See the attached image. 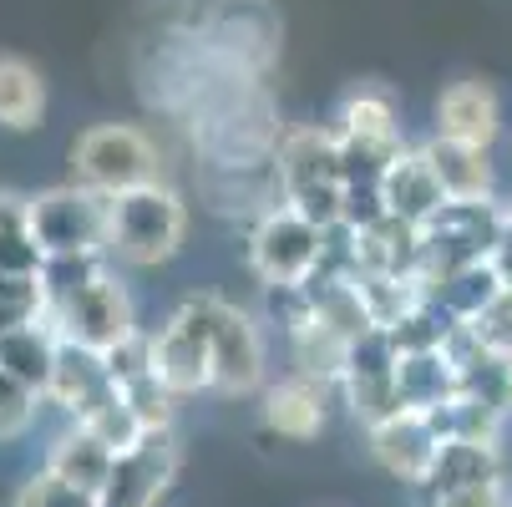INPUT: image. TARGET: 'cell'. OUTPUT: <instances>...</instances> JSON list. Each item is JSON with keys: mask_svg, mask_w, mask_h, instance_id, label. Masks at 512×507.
<instances>
[{"mask_svg": "<svg viewBox=\"0 0 512 507\" xmlns=\"http://www.w3.org/2000/svg\"><path fill=\"white\" fill-rule=\"evenodd\" d=\"M173 320L188 325L193 335H203V345H208V391L249 396L264 386V335L239 305L203 289V295H188L173 310Z\"/></svg>", "mask_w": 512, "mask_h": 507, "instance_id": "obj_1", "label": "cell"}, {"mask_svg": "<svg viewBox=\"0 0 512 507\" xmlns=\"http://www.w3.org/2000/svg\"><path fill=\"white\" fill-rule=\"evenodd\" d=\"M274 198L295 208L315 229L340 219V168H335V132L330 127H284L274 142Z\"/></svg>", "mask_w": 512, "mask_h": 507, "instance_id": "obj_2", "label": "cell"}, {"mask_svg": "<svg viewBox=\"0 0 512 507\" xmlns=\"http://www.w3.org/2000/svg\"><path fill=\"white\" fill-rule=\"evenodd\" d=\"M188 234V203L168 183H142L107 198V254L122 264L153 269L183 249Z\"/></svg>", "mask_w": 512, "mask_h": 507, "instance_id": "obj_3", "label": "cell"}, {"mask_svg": "<svg viewBox=\"0 0 512 507\" xmlns=\"http://www.w3.org/2000/svg\"><path fill=\"white\" fill-rule=\"evenodd\" d=\"M71 183L102 198L158 183V142L132 122H97L71 142Z\"/></svg>", "mask_w": 512, "mask_h": 507, "instance_id": "obj_4", "label": "cell"}, {"mask_svg": "<svg viewBox=\"0 0 512 507\" xmlns=\"http://www.w3.org/2000/svg\"><path fill=\"white\" fill-rule=\"evenodd\" d=\"M26 234L41 254H77V249H107V198L61 183L36 198H26Z\"/></svg>", "mask_w": 512, "mask_h": 507, "instance_id": "obj_5", "label": "cell"}, {"mask_svg": "<svg viewBox=\"0 0 512 507\" xmlns=\"http://www.w3.org/2000/svg\"><path fill=\"white\" fill-rule=\"evenodd\" d=\"M178 477V437L173 426L163 431H142V437L112 457L107 482L97 492V507H158L163 492Z\"/></svg>", "mask_w": 512, "mask_h": 507, "instance_id": "obj_6", "label": "cell"}, {"mask_svg": "<svg viewBox=\"0 0 512 507\" xmlns=\"http://www.w3.org/2000/svg\"><path fill=\"white\" fill-rule=\"evenodd\" d=\"M46 320L56 325V335L77 340L87 350H107V345H117L122 335L137 330L132 300L117 284V274H97L92 284H82L77 295H66L61 305H46Z\"/></svg>", "mask_w": 512, "mask_h": 507, "instance_id": "obj_7", "label": "cell"}, {"mask_svg": "<svg viewBox=\"0 0 512 507\" xmlns=\"http://www.w3.org/2000/svg\"><path fill=\"white\" fill-rule=\"evenodd\" d=\"M340 391H345V401H350V416H355L365 431L401 411V396H396V350H391L386 330L371 325L365 335L350 340Z\"/></svg>", "mask_w": 512, "mask_h": 507, "instance_id": "obj_8", "label": "cell"}, {"mask_svg": "<svg viewBox=\"0 0 512 507\" xmlns=\"http://www.w3.org/2000/svg\"><path fill=\"white\" fill-rule=\"evenodd\" d=\"M315 249H320V229L284 203H269L249 234V264L264 284L305 279L315 264Z\"/></svg>", "mask_w": 512, "mask_h": 507, "instance_id": "obj_9", "label": "cell"}, {"mask_svg": "<svg viewBox=\"0 0 512 507\" xmlns=\"http://www.w3.org/2000/svg\"><path fill=\"white\" fill-rule=\"evenodd\" d=\"M482 482H502V452L497 442H442L431 457V467L411 482L416 502L431 507L436 497L462 492V487H482Z\"/></svg>", "mask_w": 512, "mask_h": 507, "instance_id": "obj_10", "label": "cell"}, {"mask_svg": "<svg viewBox=\"0 0 512 507\" xmlns=\"http://www.w3.org/2000/svg\"><path fill=\"white\" fill-rule=\"evenodd\" d=\"M502 132V102L487 82L462 77L436 97V137L452 142H472V148H492Z\"/></svg>", "mask_w": 512, "mask_h": 507, "instance_id": "obj_11", "label": "cell"}, {"mask_svg": "<svg viewBox=\"0 0 512 507\" xmlns=\"http://www.w3.org/2000/svg\"><path fill=\"white\" fill-rule=\"evenodd\" d=\"M416 153L431 168L442 198H452V203L492 198V158H487V148H472V142H452V137H436L431 132Z\"/></svg>", "mask_w": 512, "mask_h": 507, "instance_id": "obj_12", "label": "cell"}, {"mask_svg": "<svg viewBox=\"0 0 512 507\" xmlns=\"http://www.w3.org/2000/svg\"><path fill=\"white\" fill-rule=\"evenodd\" d=\"M436 431L426 426V416L421 411H396V416H386L381 426H371V452H376V462L391 472V477H401L406 487L431 467V457H436Z\"/></svg>", "mask_w": 512, "mask_h": 507, "instance_id": "obj_13", "label": "cell"}, {"mask_svg": "<svg viewBox=\"0 0 512 507\" xmlns=\"http://www.w3.org/2000/svg\"><path fill=\"white\" fill-rule=\"evenodd\" d=\"M325 401H330V386L310 376H289L264 391V426L289 442H315L325 431Z\"/></svg>", "mask_w": 512, "mask_h": 507, "instance_id": "obj_14", "label": "cell"}, {"mask_svg": "<svg viewBox=\"0 0 512 507\" xmlns=\"http://www.w3.org/2000/svg\"><path fill=\"white\" fill-rule=\"evenodd\" d=\"M381 203H386L391 219L421 229L447 198H442V188H436L431 168L421 163V153H416V148H401V153L386 163V173H381Z\"/></svg>", "mask_w": 512, "mask_h": 507, "instance_id": "obj_15", "label": "cell"}, {"mask_svg": "<svg viewBox=\"0 0 512 507\" xmlns=\"http://www.w3.org/2000/svg\"><path fill=\"white\" fill-rule=\"evenodd\" d=\"M153 376L158 386H168L173 396H198L208 391V345L203 335H193L188 325L168 320L153 335Z\"/></svg>", "mask_w": 512, "mask_h": 507, "instance_id": "obj_16", "label": "cell"}, {"mask_svg": "<svg viewBox=\"0 0 512 507\" xmlns=\"http://www.w3.org/2000/svg\"><path fill=\"white\" fill-rule=\"evenodd\" d=\"M102 381H107V376H102V350H87V345H77V340L61 335V340H56V355H51V376H46L41 401H51V406H61V411L71 416Z\"/></svg>", "mask_w": 512, "mask_h": 507, "instance_id": "obj_17", "label": "cell"}, {"mask_svg": "<svg viewBox=\"0 0 512 507\" xmlns=\"http://www.w3.org/2000/svg\"><path fill=\"white\" fill-rule=\"evenodd\" d=\"M56 325L41 315L36 325H21V330H6L0 335V376L21 381L26 391H46V376H51V355H56Z\"/></svg>", "mask_w": 512, "mask_h": 507, "instance_id": "obj_18", "label": "cell"}, {"mask_svg": "<svg viewBox=\"0 0 512 507\" xmlns=\"http://www.w3.org/2000/svg\"><path fill=\"white\" fill-rule=\"evenodd\" d=\"M396 396L401 411H431L457 396V366L442 350H416V355H396Z\"/></svg>", "mask_w": 512, "mask_h": 507, "instance_id": "obj_19", "label": "cell"}, {"mask_svg": "<svg viewBox=\"0 0 512 507\" xmlns=\"http://www.w3.org/2000/svg\"><path fill=\"white\" fill-rule=\"evenodd\" d=\"M107 467H112V452L92 437L87 426L71 421V431H61V437L51 442V457H46V472L61 477L66 487H82V492H102L107 482Z\"/></svg>", "mask_w": 512, "mask_h": 507, "instance_id": "obj_20", "label": "cell"}, {"mask_svg": "<svg viewBox=\"0 0 512 507\" xmlns=\"http://www.w3.org/2000/svg\"><path fill=\"white\" fill-rule=\"evenodd\" d=\"M46 117V82L26 56H0V127L31 132Z\"/></svg>", "mask_w": 512, "mask_h": 507, "instance_id": "obj_21", "label": "cell"}, {"mask_svg": "<svg viewBox=\"0 0 512 507\" xmlns=\"http://www.w3.org/2000/svg\"><path fill=\"white\" fill-rule=\"evenodd\" d=\"M335 132H340V137H371V142L401 137L391 92H381V87H371V82H360L355 92H345L340 117H335Z\"/></svg>", "mask_w": 512, "mask_h": 507, "instance_id": "obj_22", "label": "cell"}, {"mask_svg": "<svg viewBox=\"0 0 512 507\" xmlns=\"http://www.w3.org/2000/svg\"><path fill=\"white\" fill-rule=\"evenodd\" d=\"M502 289V274L492 269V259H477V264H462V269H452L447 279H436L431 284V295L426 300H436L452 320H472L492 295Z\"/></svg>", "mask_w": 512, "mask_h": 507, "instance_id": "obj_23", "label": "cell"}, {"mask_svg": "<svg viewBox=\"0 0 512 507\" xmlns=\"http://www.w3.org/2000/svg\"><path fill=\"white\" fill-rule=\"evenodd\" d=\"M355 295L365 305V320H371L376 330H391L406 310H416L426 300V289L416 279H396V274H355Z\"/></svg>", "mask_w": 512, "mask_h": 507, "instance_id": "obj_24", "label": "cell"}, {"mask_svg": "<svg viewBox=\"0 0 512 507\" xmlns=\"http://www.w3.org/2000/svg\"><path fill=\"white\" fill-rule=\"evenodd\" d=\"M295 340V376H310V381H320V386H340V376H345V350H350V340L340 335V330H330V325H320V320H310L300 335H289Z\"/></svg>", "mask_w": 512, "mask_h": 507, "instance_id": "obj_25", "label": "cell"}, {"mask_svg": "<svg viewBox=\"0 0 512 507\" xmlns=\"http://www.w3.org/2000/svg\"><path fill=\"white\" fill-rule=\"evenodd\" d=\"M107 274V249H77V254H46L36 279L46 289V305H61L66 295H77L82 284Z\"/></svg>", "mask_w": 512, "mask_h": 507, "instance_id": "obj_26", "label": "cell"}, {"mask_svg": "<svg viewBox=\"0 0 512 507\" xmlns=\"http://www.w3.org/2000/svg\"><path fill=\"white\" fill-rule=\"evenodd\" d=\"M457 320L436 305V300H421L416 310H406L391 330H386V340H391V350L396 355H416V350H442V340H447V330H452Z\"/></svg>", "mask_w": 512, "mask_h": 507, "instance_id": "obj_27", "label": "cell"}, {"mask_svg": "<svg viewBox=\"0 0 512 507\" xmlns=\"http://www.w3.org/2000/svg\"><path fill=\"white\" fill-rule=\"evenodd\" d=\"M46 315V289L36 274H0V335L36 325Z\"/></svg>", "mask_w": 512, "mask_h": 507, "instance_id": "obj_28", "label": "cell"}, {"mask_svg": "<svg viewBox=\"0 0 512 507\" xmlns=\"http://www.w3.org/2000/svg\"><path fill=\"white\" fill-rule=\"evenodd\" d=\"M77 426H87L92 431V437L117 457V452H127L137 437H142V426H137V416L127 411V401H122V391H112L102 406H92L87 416H77Z\"/></svg>", "mask_w": 512, "mask_h": 507, "instance_id": "obj_29", "label": "cell"}, {"mask_svg": "<svg viewBox=\"0 0 512 507\" xmlns=\"http://www.w3.org/2000/svg\"><path fill=\"white\" fill-rule=\"evenodd\" d=\"M102 376L122 391L127 381H137V376H153V335L148 330H132V335H122L117 345H107L102 350Z\"/></svg>", "mask_w": 512, "mask_h": 507, "instance_id": "obj_30", "label": "cell"}, {"mask_svg": "<svg viewBox=\"0 0 512 507\" xmlns=\"http://www.w3.org/2000/svg\"><path fill=\"white\" fill-rule=\"evenodd\" d=\"M122 401H127V411L137 416L142 431H163V426H173V406H178V396H173L168 386H158V376H137V381H127V386H122Z\"/></svg>", "mask_w": 512, "mask_h": 507, "instance_id": "obj_31", "label": "cell"}, {"mask_svg": "<svg viewBox=\"0 0 512 507\" xmlns=\"http://www.w3.org/2000/svg\"><path fill=\"white\" fill-rule=\"evenodd\" d=\"M264 315L269 325H279L284 335H300L310 320H315V305L305 295L300 279H284V284H264Z\"/></svg>", "mask_w": 512, "mask_h": 507, "instance_id": "obj_32", "label": "cell"}, {"mask_svg": "<svg viewBox=\"0 0 512 507\" xmlns=\"http://www.w3.org/2000/svg\"><path fill=\"white\" fill-rule=\"evenodd\" d=\"M462 325L477 335V345L512 355V284H502L497 295H492V300H487L472 320H462Z\"/></svg>", "mask_w": 512, "mask_h": 507, "instance_id": "obj_33", "label": "cell"}, {"mask_svg": "<svg viewBox=\"0 0 512 507\" xmlns=\"http://www.w3.org/2000/svg\"><path fill=\"white\" fill-rule=\"evenodd\" d=\"M11 507H97V497L92 492H82V487H66L61 477H51L46 467L16 492V502Z\"/></svg>", "mask_w": 512, "mask_h": 507, "instance_id": "obj_34", "label": "cell"}, {"mask_svg": "<svg viewBox=\"0 0 512 507\" xmlns=\"http://www.w3.org/2000/svg\"><path fill=\"white\" fill-rule=\"evenodd\" d=\"M36 406H41L36 391H26V386L11 381V376H0V442L26 437L31 421H36Z\"/></svg>", "mask_w": 512, "mask_h": 507, "instance_id": "obj_35", "label": "cell"}, {"mask_svg": "<svg viewBox=\"0 0 512 507\" xmlns=\"http://www.w3.org/2000/svg\"><path fill=\"white\" fill-rule=\"evenodd\" d=\"M41 249H36V239L21 229V234H11V239H0V274H36L41 269Z\"/></svg>", "mask_w": 512, "mask_h": 507, "instance_id": "obj_36", "label": "cell"}, {"mask_svg": "<svg viewBox=\"0 0 512 507\" xmlns=\"http://www.w3.org/2000/svg\"><path fill=\"white\" fill-rule=\"evenodd\" d=\"M431 507H507V487H502V482L462 487V492H447V497H436Z\"/></svg>", "mask_w": 512, "mask_h": 507, "instance_id": "obj_37", "label": "cell"}, {"mask_svg": "<svg viewBox=\"0 0 512 507\" xmlns=\"http://www.w3.org/2000/svg\"><path fill=\"white\" fill-rule=\"evenodd\" d=\"M21 229H26V198L0 188V239H11V234H21Z\"/></svg>", "mask_w": 512, "mask_h": 507, "instance_id": "obj_38", "label": "cell"}]
</instances>
